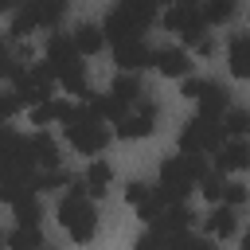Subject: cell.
<instances>
[{
  "label": "cell",
  "mask_w": 250,
  "mask_h": 250,
  "mask_svg": "<svg viewBox=\"0 0 250 250\" xmlns=\"http://www.w3.org/2000/svg\"><path fill=\"white\" fill-rule=\"evenodd\" d=\"M47 70H51V78L66 90V94H74L78 102L82 98H90V82H86V62H82V55L74 51V39L70 35H62V31H55L51 39H47Z\"/></svg>",
  "instance_id": "6da1fadb"
},
{
  "label": "cell",
  "mask_w": 250,
  "mask_h": 250,
  "mask_svg": "<svg viewBox=\"0 0 250 250\" xmlns=\"http://www.w3.org/2000/svg\"><path fill=\"white\" fill-rule=\"evenodd\" d=\"M160 0H117L102 23L105 43H121V39H145V31L156 23Z\"/></svg>",
  "instance_id": "7a4b0ae2"
},
{
  "label": "cell",
  "mask_w": 250,
  "mask_h": 250,
  "mask_svg": "<svg viewBox=\"0 0 250 250\" xmlns=\"http://www.w3.org/2000/svg\"><path fill=\"white\" fill-rule=\"evenodd\" d=\"M59 223L74 242H90L98 234V207H94V199H90L82 180L66 184V195L59 199Z\"/></svg>",
  "instance_id": "3957f363"
},
{
  "label": "cell",
  "mask_w": 250,
  "mask_h": 250,
  "mask_svg": "<svg viewBox=\"0 0 250 250\" xmlns=\"http://www.w3.org/2000/svg\"><path fill=\"white\" fill-rule=\"evenodd\" d=\"M207 164L203 156H191V152H180L172 160L160 164V180H156V195L168 199V203H188V191L203 180Z\"/></svg>",
  "instance_id": "277c9868"
},
{
  "label": "cell",
  "mask_w": 250,
  "mask_h": 250,
  "mask_svg": "<svg viewBox=\"0 0 250 250\" xmlns=\"http://www.w3.org/2000/svg\"><path fill=\"white\" fill-rule=\"evenodd\" d=\"M66 141H70V148H78L82 156H94V152L105 148L109 129H105V117L94 109L90 98H82V102L74 105V113H70V121H66Z\"/></svg>",
  "instance_id": "5b68a950"
},
{
  "label": "cell",
  "mask_w": 250,
  "mask_h": 250,
  "mask_svg": "<svg viewBox=\"0 0 250 250\" xmlns=\"http://www.w3.org/2000/svg\"><path fill=\"white\" fill-rule=\"evenodd\" d=\"M31 176H35V164H31V152H27V137L0 125V184L31 180Z\"/></svg>",
  "instance_id": "8992f818"
},
{
  "label": "cell",
  "mask_w": 250,
  "mask_h": 250,
  "mask_svg": "<svg viewBox=\"0 0 250 250\" xmlns=\"http://www.w3.org/2000/svg\"><path fill=\"white\" fill-rule=\"evenodd\" d=\"M223 141H227L223 121H219V117H207V113H195V117L180 129V152H191V156H207V152H215Z\"/></svg>",
  "instance_id": "52a82bcc"
},
{
  "label": "cell",
  "mask_w": 250,
  "mask_h": 250,
  "mask_svg": "<svg viewBox=\"0 0 250 250\" xmlns=\"http://www.w3.org/2000/svg\"><path fill=\"white\" fill-rule=\"evenodd\" d=\"M12 90H16V98L23 102V105H39V102H47L51 98V90H55V78H51V70H47V62H39V66H20L16 74H12Z\"/></svg>",
  "instance_id": "ba28073f"
},
{
  "label": "cell",
  "mask_w": 250,
  "mask_h": 250,
  "mask_svg": "<svg viewBox=\"0 0 250 250\" xmlns=\"http://www.w3.org/2000/svg\"><path fill=\"white\" fill-rule=\"evenodd\" d=\"M184 98H195L199 102V113H207V117H223L230 109L227 86H219L211 78H184Z\"/></svg>",
  "instance_id": "9c48e42d"
},
{
  "label": "cell",
  "mask_w": 250,
  "mask_h": 250,
  "mask_svg": "<svg viewBox=\"0 0 250 250\" xmlns=\"http://www.w3.org/2000/svg\"><path fill=\"white\" fill-rule=\"evenodd\" d=\"M156 129V102L152 98H141L133 109H125L117 121H113V133L121 137V141H141V137H148Z\"/></svg>",
  "instance_id": "30bf717a"
},
{
  "label": "cell",
  "mask_w": 250,
  "mask_h": 250,
  "mask_svg": "<svg viewBox=\"0 0 250 250\" xmlns=\"http://www.w3.org/2000/svg\"><path fill=\"white\" fill-rule=\"evenodd\" d=\"M164 27L176 31L188 47H191L199 35H207V20H203L199 4H168V12H164Z\"/></svg>",
  "instance_id": "8fae6325"
},
{
  "label": "cell",
  "mask_w": 250,
  "mask_h": 250,
  "mask_svg": "<svg viewBox=\"0 0 250 250\" xmlns=\"http://www.w3.org/2000/svg\"><path fill=\"white\" fill-rule=\"evenodd\" d=\"M113 62L125 74H137V70L152 66V47L145 39H121V43H113Z\"/></svg>",
  "instance_id": "7c38bea8"
},
{
  "label": "cell",
  "mask_w": 250,
  "mask_h": 250,
  "mask_svg": "<svg viewBox=\"0 0 250 250\" xmlns=\"http://www.w3.org/2000/svg\"><path fill=\"white\" fill-rule=\"evenodd\" d=\"M191 223H195V211H191L188 203H164L160 215H156L148 227H156V230H164L168 238H176V234L191 230Z\"/></svg>",
  "instance_id": "4fadbf2b"
},
{
  "label": "cell",
  "mask_w": 250,
  "mask_h": 250,
  "mask_svg": "<svg viewBox=\"0 0 250 250\" xmlns=\"http://www.w3.org/2000/svg\"><path fill=\"white\" fill-rule=\"evenodd\" d=\"M152 66L164 78H188L191 74V55L180 51V47H156L152 51Z\"/></svg>",
  "instance_id": "5bb4252c"
},
{
  "label": "cell",
  "mask_w": 250,
  "mask_h": 250,
  "mask_svg": "<svg viewBox=\"0 0 250 250\" xmlns=\"http://www.w3.org/2000/svg\"><path fill=\"white\" fill-rule=\"evenodd\" d=\"M215 168H219V172L250 168V145H246L242 137H227V141L215 148Z\"/></svg>",
  "instance_id": "9a60e30c"
},
{
  "label": "cell",
  "mask_w": 250,
  "mask_h": 250,
  "mask_svg": "<svg viewBox=\"0 0 250 250\" xmlns=\"http://www.w3.org/2000/svg\"><path fill=\"white\" fill-rule=\"evenodd\" d=\"M203 230H207V238H230L234 230H238V207H227V203H215V211L203 219Z\"/></svg>",
  "instance_id": "2e32d148"
},
{
  "label": "cell",
  "mask_w": 250,
  "mask_h": 250,
  "mask_svg": "<svg viewBox=\"0 0 250 250\" xmlns=\"http://www.w3.org/2000/svg\"><path fill=\"white\" fill-rule=\"evenodd\" d=\"M27 152H31L35 172H39V168H59V145H55V137L43 133V129L27 137Z\"/></svg>",
  "instance_id": "e0dca14e"
},
{
  "label": "cell",
  "mask_w": 250,
  "mask_h": 250,
  "mask_svg": "<svg viewBox=\"0 0 250 250\" xmlns=\"http://www.w3.org/2000/svg\"><path fill=\"white\" fill-rule=\"evenodd\" d=\"M227 66H230L234 78H250V35L246 31L230 35V43H227Z\"/></svg>",
  "instance_id": "ac0fdd59"
},
{
  "label": "cell",
  "mask_w": 250,
  "mask_h": 250,
  "mask_svg": "<svg viewBox=\"0 0 250 250\" xmlns=\"http://www.w3.org/2000/svg\"><path fill=\"white\" fill-rule=\"evenodd\" d=\"M70 39H74V51L86 59V55H98L102 47H105V31H102V23H78L74 31H70Z\"/></svg>",
  "instance_id": "d6986e66"
},
{
  "label": "cell",
  "mask_w": 250,
  "mask_h": 250,
  "mask_svg": "<svg viewBox=\"0 0 250 250\" xmlns=\"http://www.w3.org/2000/svg\"><path fill=\"white\" fill-rule=\"evenodd\" d=\"M70 113H74V105L62 102V98H47V102L31 105V121H35V125H51V121H62V125H66Z\"/></svg>",
  "instance_id": "ffe728a7"
},
{
  "label": "cell",
  "mask_w": 250,
  "mask_h": 250,
  "mask_svg": "<svg viewBox=\"0 0 250 250\" xmlns=\"http://www.w3.org/2000/svg\"><path fill=\"white\" fill-rule=\"evenodd\" d=\"M82 184H86V191H90V199H102V195L109 191V184H113V168H109L105 160H94V164L86 168V176H82Z\"/></svg>",
  "instance_id": "44dd1931"
},
{
  "label": "cell",
  "mask_w": 250,
  "mask_h": 250,
  "mask_svg": "<svg viewBox=\"0 0 250 250\" xmlns=\"http://www.w3.org/2000/svg\"><path fill=\"white\" fill-rule=\"evenodd\" d=\"M4 242H8L12 250H39V246H43V230H39V223H16Z\"/></svg>",
  "instance_id": "7402d4cb"
},
{
  "label": "cell",
  "mask_w": 250,
  "mask_h": 250,
  "mask_svg": "<svg viewBox=\"0 0 250 250\" xmlns=\"http://www.w3.org/2000/svg\"><path fill=\"white\" fill-rule=\"evenodd\" d=\"M199 12H203V20H207V27L230 23L234 12H238V0H199Z\"/></svg>",
  "instance_id": "603a6c76"
},
{
  "label": "cell",
  "mask_w": 250,
  "mask_h": 250,
  "mask_svg": "<svg viewBox=\"0 0 250 250\" xmlns=\"http://www.w3.org/2000/svg\"><path fill=\"white\" fill-rule=\"evenodd\" d=\"M39 27H59V20L66 16V0H27Z\"/></svg>",
  "instance_id": "cb8c5ba5"
},
{
  "label": "cell",
  "mask_w": 250,
  "mask_h": 250,
  "mask_svg": "<svg viewBox=\"0 0 250 250\" xmlns=\"http://www.w3.org/2000/svg\"><path fill=\"white\" fill-rule=\"evenodd\" d=\"M219 121H223V133L227 137H246L250 133V109H242V105H230Z\"/></svg>",
  "instance_id": "d4e9b609"
},
{
  "label": "cell",
  "mask_w": 250,
  "mask_h": 250,
  "mask_svg": "<svg viewBox=\"0 0 250 250\" xmlns=\"http://www.w3.org/2000/svg\"><path fill=\"white\" fill-rule=\"evenodd\" d=\"M12 215H16V223H39V219H43V207H39V199H35V191H27V195H20V199L12 203Z\"/></svg>",
  "instance_id": "484cf974"
},
{
  "label": "cell",
  "mask_w": 250,
  "mask_h": 250,
  "mask_svg": "<svg viewBox=\"0 0 250 250\" xmlns=\"http://www.w3.org/2000/svg\"><path fill=\"white\" fill-rule=\"evenodd\" d=\"M195 188H199L211 203H219V199H223V188H227V172H219V168H215V172H203V180H199Z\"/></svg>",
  "instance_id": "4316f807"
},
{
  "label": "cell",
  "mask_w": 250,
  "mask_h": 250,
  "mask_svg": "<svg viewBox=\"0 0 250 250\" xmlns=\"http://www.w3.org/2000/svg\"><path fill=\"white\" fill-rule=\"evenodd\" d=\"M172 246V238L164 234V230H156V227H148L137 242H133V250H168Z\"/></svg>",
  "instance_id": "83f0119b"
},
{
  "label": "cell",
  "mask_w": 250,
  "mask_h": 250,
  "mask_svg": "<svg viewBox=\"0 0 250 250\" xmlns=\"http://www.w3.org/2000/svg\"><path fill=\"white\" fill-rule=\"evenodd\" d=\"M168 250H215V246H211V238H199V234L184 230V234H176V238H172V246H168Z\"/></svg>",
  "instance_id": "f1b7e54d"
},
{
  "label": "cell",
  "mask_w": 250,
  "mask_h": 250,
  "mask_svg": "<svg viewBox=\"0 0 250 250\" xmlns=\"http://www.w3.org/2000/svg\"><path fill=\"white\" fill-rule=\"evenodd\" d=\"M246 199H250L246 184H238V180H227V188H223V199H219V203H227V207H242Z\"/></svg>",
  "instance_id": "f546056e"
},
{
  "label": "cell",
  "mask_w": 250,
  "mask_h": 250,
  "mask_svg": "<svg viewBox=\"0 0 250 250\" xmlns=\"http://www.w3.org/2000/svg\"><path fill=\"white\" fill-rule=\"evenodd\" d=\"M20 66H23V59H20V55H16L4 39H0V78H12Z\"/></svg>",
  "instance_id": "4dcf8cb0"
},
{
  "label": "cell",
  "mask_w": 250,
  "mask_h": 250,
  "mask_svg": "<svg viewBox=\"0 0 250 250\" xmlns=\"http://www.w3.org/2000/svg\"><path fill=\"white\" fill-rule=\"evenodd\" d=\"M20 109H23V102L16 98V90H4V94H0V125H4V121H12Z\"/></svg>",
  "instance_id": "1f68e13d"
},
{
  "label": "cell",
  "mask_w": 250,
  "mask_h": 250,
  "mask_svg": "<svg viewBox=\"0 0 250 250\" xmlns=\"http://www.w3.org/2000/svg\"><path fill=\"white\" fill-rule=\"evenodd\" d=\"M148 191H152V188H148V184H141V180H133V184H125V199H129L133 207H137V203H141V199H145Z\"/></svg>",
  "instance_id": "d6a6232c"
},
{
  "label": "cell",
  "mask_w": 250,
  "mask_h": 250,
  "mask_svg": "<svg viewBox=\"0 0 250 250\" xmlns=\"http://www.w3.org/2000/svg\"><path fill=\"white\" fill-rule=\"evenodd\" d=\"M191 51H195V55H203V59H207V55H215V39H211V35H199V39H195V43H191Z\"/></svg>",
  "instance_id": "836d02e7"
},
{
  "label": "cell",
  "mask_w": 250,
  "mask_h": 250,
  "mask_svg": "<svg viewBox=\"0 0 250 250\" xmlns=\"http://www.w3.org/2000/svg\"><path fill=\"white\" fill-rule=\"evenodd\" d=\"M20 4H23V0H0V12H16Z\"/></svg>",
  "instance_id": "e575fe53"
},
{
  "label": "cell",
  "mask_w": 250,
  "mask_h": 250,
  "mask_svg": "<svg viewBox=\"0 0 250 250\" xmlns=\"http://www.w3.org/2000/svg\"><path fill=\"white\" fill-rule=\"evenodd\" d=\"M160 4H199V0H160Z\"/></svg>",
  "instance_id": "d590c367"
},
{
  "label": "cell",
  "mask_w": 250,
  "mask_h": 250,
  "mask_svg": "<svg viewBox=\"0 0 250 250\" xmlns=\"http://www.w3.org/2000/svg\"><path fill=\"white\" fill-rule=\"evenodd\" d=\"M242 250H250V230H246V238H242Z\"/></svg>",
  "instance_id": "8d00e7d4"
},
{
  "label": "cell",
  "mask_w": 250,
  "mask_h": 250,
  "mask_svg": "<svg viewBox=\"0 0 250 250\" xmlns=\"http://www.w3.org/2000/svg\"><path fill=\"white\" fill-rule=\"evenodd\" d=\"M39 250H47V246H39Z\"/></svg>",
  "instance_id": "74e56055"
}]
</instances>
